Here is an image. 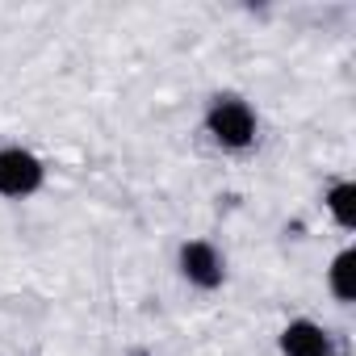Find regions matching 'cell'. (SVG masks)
<instances>
[{
  "instance_id": "obj_1",
  "label": "cell",
  "mask_w": 356,
  "mask_h": 356,
  "mask_svg": "<svg viewBox=\"0 0 356 356\" xmlns=\"http://www.w3.org/2000/svg\"><path fill=\"white\" fill-rule=\"evenodd\" d=\"M206 134L222 151H248L256 143V113L243 97H214L206 109Z\"/></svg>"
},
{
  "instance_id": "obj_2",
  "label": "cell",
  "mask_w": 356,
  "mask_h": 356,
  "mask_svg": "<svg viewBox=\"0 0 356 356\" xmlns=\"http://www.w3.org/2000/svg\"><path fill=\"white\" fill-rule=\"evenodd\" d=\"M47 181V168L26 147H0V197H34Z\"/></svg>"
},
{
  "instance_id": "obj_3",
  "label": "cell",
  "mask_w": 356,
  "mask_h": 356,
  "mask_svg": "<svg viewBox=\"0 0 356 356\" xmlns=\"http://www.w3.org/2000/svg\"><path fill=\"white\" fill-rule=\"evenodd\" d=\"M176 264H181V277L193 289H218L227 281V260L210 239H189L176 252Z\"/></svg>"
},
{
  "instance_id": "obj_4",
  "label": "cell",
  "mask_w": 356,
  "mask_h": 356,
  "mask_svg": "<svg viewBox=\"0 0 356 356\" xmlns=\"http://www.w3.org/2000/svg\"><path fill=\"white\" fill-rule=\"evenodd\" d=\"M281 352L285 356H331V335L314 318H293L281 331Z\"/></svg>"
},
{
  "instance_id": "obj_5",
  "label": "cell",
  "mask_w": 356,
  "mask_h": 356,
  "mask_svg": "<svg viewBox=\"0 0 356 356\" xmlns=\"http://www.w3.org/2000/svg\"><path fill=\"white\" fill-rule=\"evenodd\" d=\"M327 285H331V293H335L339 306H352V302H356V248H343V252L331 260Z\"/></svg>"
},
{
  "instance_id": "obj_6",
  "label": "cell",
  "mask_w": 356,
  "mask_h": 356,
  "mask_svg": "<svg viewBox=\"0 0 356 356\" xmlns=\"http://www.w3.org/2000/svg\"><path fill=\"white\" fill-rule=\"evenodd\" d=\"M323 202H327V214L335 218V227H343V231L356 227V185L352 181H335Z\"/></svg>"
},
{
  "instance_id": "obj_7",
  "label": "cell",
  "mask_w": 356,
  "mask_h": 356,
  "mask_svg": "<svg viewBox=\"0 0 356 356\" xmlns=\"http://www.w3.org/2000/svg\"><path fill=\"white\" fill-rule=\"evenodd\" d=\"M134 356H147V352H134Z\"/></svg>"
},
{
  "instance_id": "obj_8",
  "label": "cell",
  "mask_w": 356,
  "mask_h": 356,
  "mask_svg": "<svg viewBox=\"0 0 356 356\" xmlns=\"http://www.w3.org/2000/svg\"><path fill=\"white\" fill-rule=\"evenodd\" d=\"M331 356H335V352H331Z\"/></svg>"
}]
</instances>
